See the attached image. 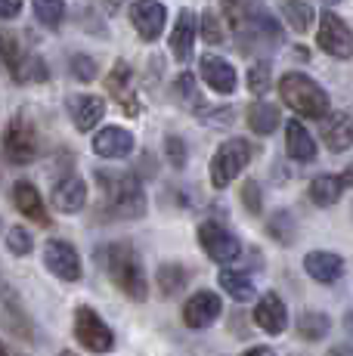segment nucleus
<instances>
[{"instance_id":"obj_1","label":"nucleus","mask_w":353,"mask_h":356,"mask_svg":"<svg viewBox=\"0 0 353 356\" xmlns=\"http://www.w3.org/2000/svg\"><path fill=\"white\" fill-rule=\"evenodd\" d=\"M97 260H103L108 279L118 285V291H124L131 300H146L149 282L146 273L140 266V257L131 245L118 242V245H106L103 251H97Z\"/></svg>"},{"instance_id":"obj_2","label":"nucleus","mask_w":353,"mask_h":356,"mask_svg":"<svg viewBox=\"0 0 353 356\" xmlns=\"http://www.w3.org/2000/svg\"><path fill=\"white\" fill-rule=\"evenodd\" d=\"M279 93H282V102L291 108V112H297L301 118H313L322 124V118L329 121V97H325V90L316 84L313 78H307V74L301 72H288L282 74L279 81Z\"/></svg>"},{"instance_id":"obj_3","label":"nucleus","mask_w":353,"mask_h":356,"mask_svg":"<svg viewBox=\"0 0 353 356\" xmlns=\"http://www.w3.org/2000/svg\"><path fill=\"white\" fill-rule=\"evenodd\" d=\"M99 186L106 193V204L115 217H127L137 220L146 214V195L133 174H97Z\"/></svg>"},{"instance_id":"obj_4","label":"nucleus","mask_w":353,"mask_h":356,"mask_svg":"<svg viewBox=\"0 0 353 356\" xmlns=\"http://www.w3.org/2000/svg\"><path fill=\"white\" fill-rule=\"evenodd\" d=\"M248 161H251L248 140H239V136L227 140L211 159V186L214 189H227L229 183H233L236 177L248 168Z\"/></svg>"},{"instance_id":"obj_5","label":"nucleus","mask_w":353,"mask_h":356,"mask_svg":"<svg viewBox=\"0 0 353 356\" xmlns=\"http://www.w3.org/2000/svg\"><path fill=\"white\" fill-rule=\"evenodd\" d=\"M74 338L90 353H108L115 347L112 328H108L103 319H99V313L90 310V307H78V310H74Z\"/></svg>"},{"instance_id":"obj_6","label":"nucleus","mask_w":353,"mask_h":356,"mask_svg":"<svg viewBox=\"0 0 353 356\" xmlns=\"http://www.w3.org/2000/svg\"><path fill=\"white\" fill-rule=\"evenodd\" d=\"M316 44L335 59L353 56V31L347 29V22H344L341 16H335V13H322V16H319Z\"/></svg>"},{"instance_id":"obj_7","label":"nucleus","mask_w":353,"mask_h":356,"mask_svg":"<svg viewBox=\"0 0 353 356\" xmlns=\"http://www.w3.org/2000/svg\"><path fill=\"white\" fill-rule=\"evenodd\" d=\"M3 152L10 164H28L38 155V134L25 118H13L3 134Z\"/></svg>"},{"instance_id":"obj_8","label":"nucleus","mask_w":353,"mask_h":356,"mask_svg":"<svg viewBox=\"0 0 353 356\" xmlns=\"http://www.w3.org/2000/svg\"><path fill=\"white\" fill-rule=\"evenodd\" d=\"M199 242L205 248V254L214 260V264H233L236 257L242 254L239 238L233 236L229 229H223L217 220H205L199 227Z\"/></svg>"},{"instance_id":"obj_9","label":"nucleus","mask_w":353,"mask_h":356,"mask_svg":"<svg viewBox=\"0 0 353 356\" xmlns=\"http://www.w3.org/2000/svg\"><path fill=\"white\" fill-rule=\"evenodd\" d=\"M44 264H47V270H50L53 276H59L63 282H78V279H81V257H78V251H74L69 242H63V238L47 242Z\"/></svg>"},{"instance_id":"obj_10","label":"nucleus","mask_w":353,"mask_h":356,"mask_svg":"<svg viewBox=\"0 0 353 356\" xmlns=\"http://www.w3.org/2000/svg\"><path fill=\"white\" fill-rule=\"evenodd\" d=\"M165 19L167 13L158 0H137L131 6V22L142 40H158L161 31H165Z\"/></svg>"},{"instance_id":"obj_11","label":"nucleus","mask_w":353,"mask_h":356,"mask_svg":"<svg viewBox=\"0 0 353 356\" xmlns=\"http://www.w3.org/2000/svg\"><path fill=\"white\" fill-rule=\"evenodd\" d=\"M220 310H223V304L214 291H199L183 304V323L189 328H208L220 316Z\"/></svg>"},{"instance_id":"obj_12","label":"nucleus","mask_w":353,"mask_h":356,"mask_svg":"<svg viewBox=\"0 0 353 356\" xmlns=\"http://www.w3.org/2000/svg\"><path fill=\"white\" fill-rule=\"evenodd\" d=\"M93 152L99 159H124L133 152V134L124 127H103L93 136Z\"/></svg>"},{"instance_id":"obj_13","label":"nucleus","mask_w":353,"mask_h":356,"mask_svg":"<svg viewBox=\"0 0 353 356\" xmlns=\"http://www.w3.org/2000/svg\"><path fill=\"white\" fill-rule=\"evenodd\" d=\"M254 323L267 334H282L288 325V310H285L279 294H263L254 307Z\"/></svg>"},{"instance_id":"obj_14","label":"nucleus","mask_w":353,"mask_h":356,"mask_svg":"<svg viewBox=\"0 0 353 356\" xmlns=\"http://www.w3.org/2000/svg\"><path fill=\"white\" fill-rule=\"evenodd\" d=\"M13 204H16L19 214H25L28 220H35L38 227H50V214H47L44 198H40V193L35 189V183L19 180L16 186H13Z\"/></svg>"},{"instance_id":"obj_15","label":"nucleus","mask_w":353,"mask_h":356,"mask_svg":"<svg viewBox=\"0 0 353 356\" xmlns=\"http://www.w3.org/2000/svg\"><path fill=\"white\" fill-rule=\"evenodd\" d=\"M3 325H6V332H10L13 338L25 341V344H31V341H35L31 319H28V313L19 307L16 291H13V289H3Z\"/></svg>"},{"instance_id":"obj_16","label":"nucleus","mask_w":353,"mask_h":356,"mask_svg":"<svg viewBox=\"0 0 353 356\" xmlns=\"http://www.w3.org/2000/svg\"><path fill=\"white\" fill-rule=\"evenodd\" d=\"M304 270H307L310 279L329 285L344 276V260L338 254H331V251H310V254L304 257Z\"/></svg>"},{"instance_id":"obj_17","label":"nucleus","mask_w":353,"mask_h":356,"mask_svg":"<svg viewBox=\"0 0 353 356\" xmlns=\"http://www.w3.org/2000/svg\"><path fill=\"white\" fill-rule=\"evenodd\" d=\"M69 115H72V124L78 127L81 134H87V130L97 127L99 118L106 115V102L99 97H87V93H81V97L69 99Z\"/></svg>"},{"instance_id":"obj_18","label":"nucleus","mask_w":353,"mask_h":356,"mask_svg":"<svg viewBox=\"0 0 353 356\" xmlns=\"http://www.w3.org/2000/svg\"><path fill=\"white\" fill-rule=\"evenodd\" d=\"M53 204H56L63 214H74L87 204V186L81 177H63V180L53 186Z\"/></svg>"},{"instance_id":"obj_19","label":"nucleus","mask_w":353,"mask_h":356,"mask_svg":"<svg viewBox=\"0 0 353 356\" xmlns=\"http://www.w3.org/2000/svg\"><path fill=\"white\" fill-rule=\"evenodd\" d=\"M202 78L214 93H233L236 90V68L220 56H202Z\"/></svg>"},{"instance_id":"obj_20","label":"nucleus","mask_w":353,"mask_h":356,"mask_svg":"<svg viewBox=\"0 0 353 356\" xmlns=\"http://www.w3.org/2000/svg\"><path fill=\"white\" fill-rule=\"evenodd\" d=\"M322 140L331 152H347V149H353V118L344 112L331 115L322 124Z\"/></svg>"},{"instance_id":"obj_21","label":"nucleus","mask_w":353,"mask_h":356,"mask_svg":"<svg viewBox=\"0 0 353 356\" xmlns=\"http://www.w3.org/2000/svg\"><path fill=\"white\" fill-rule=\"evenodd\" d=\"M285 152H288V159H295V161H313L316 159L313 136L307 134V127H304L297 118L288 121V127H285Z\"/></svg>"},{"instance_id":"obj_22","label":"nucleus","mask_w":353,"mask_h":356,"mask_svg":"<svg viewBox=\"0 0 353 356\" xmlns=\"http://www.w3.org/2000/svg\"><path fill=\"white\" fill-rule=\"evenodd\" d=\"M127 84H131V65H127L124 59H118L115 68H112V74L106 78V90L118 99L121 108H127V115H137L140 108H137V102H133L131 90H127Z\"/></svg>"},{"instance_id":"obj_23","label":"nucleus","mask_w":353,"mask_h":356,"mask_svg":"<svg viewBox=\"0 0 353 356\" xmlns=\"http://www.w3.org/2000/svg\"><path fill=\"white\" fill-rule=\"evenodd\" d=\"M192 40H195V16L189 10H183L174 22L171 31V53L180 63H186L189 53H192Z\"/></svg>"},{"instance_id":"obj_24","label":"nucleus","mask_w":353,"mask_h":356,"mask_svg":"<svg viewBox=\"0 0 353 356\" xmlns=\"http://www.w3.org/2000/svg\"><path fill=\"white\" fill-rule=\"evenodd\" d=\"M344 186H347L344 177L322 174V177H316V180L310 183V198H313V204H319V208H329V204H335L338 198H341Z\"/></svg>"},{"instance_id":"obj_25","label":"nucleus","mask_w":353,"mask_h":356,"mask_svg":"<svg viewBox=\"0 0 353 356\" xmlns=\"http://www.w3.org/2000/svg\"><path fill=\"white\" fill-rule=\"evenodd\" d=\"M282 115L279 108L273 106V102H254V106L248 108V127L254 130V134H273L276 127H279Z\"/></svg>"},{"instance_id":"obj_26","label":"nucleus","mask_w":353,"mask_h":356,"mask_svg":"<svg viewBox=\"0 0 353 356\" xmlns=\"http://www.w3.org/2000/svg\"><path fill=\"white\" fill-rule=\"evenodd\" d=\"M217 282H220V289L229 294L233 300H251L254 298V282L245 276V273H236V270H220V276H217Z\"/></svg>"},{"instance_id":"obj_27","label":"nucleus","mask_w":353,"mask_h":356,"mask_svg":"<svg viewBox=\"0 0 353 356\" xmlns=\"http://www.w3.org/2000/svg\"><path fill=\"white\" fill-rule=\"evenodd\" d=\"M282 16L288 19V25L295 29L297 34L310 31V25H313V6L304 3V0H285L282 3Z\"/></svg>"},{"instance_id":"obj_28","label":"nucleus","mask_w":353,"mask_h":356,"mask_svg":"<svg viewBox=\"0 0 353 356\" xmlns=\"http://www.w3.org/2000/svg\"><path fill=\"white\" fill-rule=\"evenodd\" d=\"M329 316L325 313H304L301 319H297V334H301L304 341H322L325 334H329Z\"/></svg>"},{"instance_id":"obj_29","label":"nucleus","mask_w":353,"mask_h":356,"mask_svg":"<svg viewBox=\"0 0 353 356\" xmlns=\"http://www.w3.org/2000/svg\"><path fill=\"white\" fill-rule=\"evenodd\" d=\"M183 285H186V270H183L180 264H165V266H158V289L161 294H176V291H183Z\"/></svg>"},{"instance_id":"obj_30","label":"nucleus","mask_w":353,"mask_h":356,"mask_svg":"<svg viewBox=\"0 0 353 356\" xmlns=\"http://www.w3.org/2000/svg\"><path fill=\"white\" fill-rule=\"evenodd\" d=\"M267 232L276 238L279 245H291L295 242V220H291V214L288 211H276L273 217H270V223H267Z\"/></svg>"},{"instance_id":"obj_31","label":"nucleus","mask_w":353,"mask_h":356,"mask_svg":"<svg viewBox=\"0 0 353 356\" xmlns=\"http://www.w3.org/2000/svg\"><path fill=\"white\" fill-rule=\"evenodd\" d=\"M35 16L47 29H59L65 16V3L63 0H35Z\"/></svg>"},{"instance_id":"obj_32","label":"nucleus","mask_w":353,"mask_h":356,"mask_svg":"<svg viewBox=\"0 0 353 356\" xmlns=\"http://www.w3.org/2000/svg\"><path fill=\"white\" fill-rule=\"evenodd\" d=\"M13 78L25 81V84H28V81H47L50 78V68L44 65V59L40 56H22V65L13 72Z\"/></svg>"},{"instance_id":"obj_33","label":"nucleus","mask_w":353,"mask_h":356,"mask_svg":"<svg viewBox=\"0 0 353 356\" xmlns=\"http://www.w3.org/2000/svg\"><path fill=\"white\" fill-rule=\"evenodd\" d=\"M199 31L205 38V44H220L223 40V19H217L214 10H205L199 19Z\"/></svg>"},{"instance_id":"obj_34","label":"nucleus","mask_w":353,"mask_h":356,"mask_svg":"<svg viewBox=\"0 0 353 356\" xmlns=\"http://www.w3.org/2000/svg\"><path fill=\"white\" fill-rule=\"evenodd\" d=\"M69 65H72V74L78 81H93L99 74V65H97V59H90V56H84V53H74V56L69 59Z\"/></svg>"},{"instance_id":"obj_35","label":"nucleus","mask_w":353,"mask_h":356,"mask_svg":"<svg viewBox=\"0 0 353 356\" xmlns=\"http://www.w3.org/2000/svg\"><path fill=\"white\" fill-rule=\"evenodd\" d=\"M6 248H10V254H16V257L31 254V236L25 232V227H13L6 232Z\"/></svg>"},{"instance_id":"obj_36","label":"nucleus","mask_w":353,"mask_h":356,"mask_svg":"<svg viewBox=\"0 0 353 356\" xmlns=\"http://www.w3.org/2000/svg\"><path fill=\"white\" fill-rule=\"evenodd\" d=\"M270 87V65L257 63L254 68H248V90L251 93H267Z\"/></svg>"},{"instance_id":"obj_37","label":"nucleus","mask_w":353,"mask_h":356,"mask_svg":"<svg viewBox=\"0 0 353 356\" xmlns=\"http://www.w3.org/2000/svg\"><path fill=\"white\" fill-rule=\"evenodd\" d=\"M165 155H167V161H171L176 170L186 168V146H183L180 136H167L165 140Z\"/></svg>"},{"instance_id":"obj_38","label":"nucleus","mask_w":353,"mask_h":356,"mask_svg":"<svg viewBox=\"0 0 353 356\" xmlns=\"http://www.w3.org/2000/svg\"><path fill=\"white\" fill-rule=\"evenodd\" d=\"M242 204L251 211V214H261L263 211V202H261V186H257L254 180H248L245 186H242Z\"/></svg>"},{"instance_id":"obj_39","label":"nucleus","mask_w":353,"mask_h":356,"mask_svg":"<svg viewBox=\"0 0 353 356\" xmlns=\"http://www.w3.org/2000/svg\"><path fill=\"white\" fill-rule=\"evenodd\" d=\"M3 59H6V68H10V72H16V68L22 65V59H19L16 38H13L10 31H3Z\"/></svg>"},{"instance_id":"obj_40","label":"nucleus","mask_w":353,"mask_h":356,"mask_svg":"<svg viewBox=\"0 0 353 356\" xmlns=\"http://www.w3.org/2000/svg\"><path fill=\"white\" fill-rule=\"evenodd\" d=\"M176 99L180 102H195V81H192V74H183L180 81H176Z\"/></svg>"},{"instance_id":"obj_41","label":"nucleus","mask_w":353,"mask_h":356,"mask_svg":"<svg viewBox=\"0 0 353 356\" xmlns=\"http://www.w3.org/2000/svg\"><path fill=\"white\" fill-rule=\"evenodd\" d=\"M19 6H22V0H3V3H0V16H3V19H16Z\"/></svg>"},{"instance_id":"obj_42","label":"nucleus","mask_w":353,"mask_h":356,"mask_svg":"<svg viewBox=\"0 0 353 356\" xmlns=\"http://www.w3.org/2000/svg\"><path fill=\"white\" fill-rule=\"evenodd\" d=\"M242 356H276V353L270 350V347H248V350L242 353Z\"/></svg>"},{"instance_id":"obj_43","label":"nucleus","mask_w":353,"mask_h":356,"mask_svg":"<svg viewBox=\"0 0 353 356\" xmlns=\"http://www.w3.org/2000/svg\"><path fill=\"white\" fill-rule=\"evenodd\" d=\"M329 356H353V347H335Z\"/></svg>"},{"instance_id":"obj_44","label":"nucleus","mask_w":353,"mask_h":356,"mask_svg":"<svg viewBox=\"0 0 353 356\" xmlns=\"http://www.w3.org/2000/svg\"><path fill=\"white\" fill-rule=\"evenodd\" d=\"M0 356H13V353H10V347H3V350H0Z\"/></svg>"},{"instance_id":"obj_45","label":"nucleus","mask_w":353,"mask_h":356,"mask_svg":"<svg viewBox=\"0 0 353 356\" xmlns=\"http://www.w3.org/2000/svg\"><path fill=\"white\" fill-rule=\"evenodd\" d=\"M108 3H112V6H118V3H121V0H108Z\"/></svg>"},{"instance_id":"obj_46","label":"nucleus","mask_w":353,"mask_h":356,"mask_svg":"<svg viewBox=\"0 0 353 356\" xmlns=\"http://www.w3.org/2000/svg\"><path fill=\"white\" fill-rule=\"evenodd\" d=\"M347 323H350V328H353V313H350V316H347Z\"/></svg>"},{"instance_id":"obj_47","label":"nucleus","mask_w":353,"mask_h":356,"mask_svg":"<svg viewBox=\"0 0 353 356\" xmlns=\"http://www.w3.org/2000/svg\"><path fill=\"white\" fill-rule=\"evenodd\" d=\"M63 356H78V353H72V350H65V353H63Z\"/></svg>"},{"instance_id":"obj_48","label":"nucleus","mask_w":353,"mask_h":356,"mask_svg":"<svg viewBox=\"0 0 353 356\" xmlns=\"http://www.w3.org/2000/svg\"><path fill=\"white\" fill-rule=\"evenodd\" d=\"M325 3H341V0H325Z\"/></svg>"}]
</instances>
